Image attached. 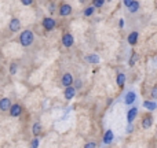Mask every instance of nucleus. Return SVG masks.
Masks as SVG:
<instances>
[{
  "mask_svg": "<svg viewBox=\"0 0 157 148\" xmlns=\"http://www.w3.org/2000/svg\"><path fill=\"white\" fill-rule=\"evenodd\" d=\"M10 106H11V100L8 99V97H3V99H0V110L2 111H8Z\"/></svg>",
  "mask_w": 157,
  "mask_h": 148,
  "instance_id": "obj_12",
  "label": "nucleus"
},
{
  "mask_svg": "<svg viewBox=\"0 0 157 148\" xmlns=\"http://www.w3.org/2000/svg\"><path fill=\"white\" fill-rule=\"evenodd\" d=\"M152 125H153V117H150V115L145 117L144 121H142V128L144 129H149Z\"/></svg>",
  "mask_w": 157,
  "mask_h": 148,
  "instance_id": "obj_14",
  "label": "nucleus"
},
{
  "mask_svg": "<svg viewBox=\"0 0 157 148\" xmlns=\"http://www.w3.org/2000/svg\"><path fill=\"white\" fill-rule=\"evenodd\" d=\"M75 88H76V89L81 88V81H80V80H77L76 82H75Z\"/></svg>",
  "mask_w": 157,
  "mask_h": 148,
  "instance_id": "obj_27",
  "label": "nucleus"
},
{
  "mask_svg": "<svg viewBox=\"0 0 157 148\" xmlns=\"http://www.w3.org/2000/svg\"><path fill=\"white\" fill-rule=\"evenodd\" d=\"M108 2H112V0H108Z\"/></svg>",
  "mask_w": 157,
  "mask_h": 148,
  "instance_id": "obj_32",
  "label": "nucleus"
},
{
  "mask_svg": "<svg viewBox=\"0 0 157 148\" xmlns=\"http://www.w3.org/2000/svg\"><path fill=\"white\" fill-rule=\"evenodd\" d=\"M8 111H10L11 117H19L22 113V107H21V104H11Z\"/></svg>",
  "mask_w": 157,
  "mask_h": 148,
  "instance_id": "obj_5",
  "label": "nucleus"
},
{
  "mask_svg": "<svg viewBox=\"0 0 157 148\" xmlns=\"http://www.w3.org/2000/svg\"><path fill=\"white\" fill-rule=\"evenodd\" d=\"M87 60H88L90 63H98L99 62V56L98 55H90V56H87Z\"/></svg>",
  "mask_w": 157,
  "mask_h": 148,
  "instance_id": "obj_20",
  "label": "nucleus"
},
{
  "mask_svg": "<svg viewBox=\"0 0 157 148\" xmlns=\"http://www.w3.org/2000/svg\"><path fill=\"white\" fill-rule=\"evenodd\" d=\"M73 43H75L73 36H72L71 33H65V34H63V37H62V44H63V47L69 48V47L73 45Z\"/></svg>",
  "mask_w": 157,
  "mask_h": 148,
  "instance_id": "obj_4",
  "label": "nucleus"
},
{
  "mask_svg": "<svg viewBox=\"0 0 157 148\" xmlns=\"http://www.w3.org/2000/svg\"><path fill=\"white\" fill-rule=\"evenodd\" d=\"M132 2H134V0H123V3H124V5H125V7H128V5H130Z\"/></svg>",
  "mask_w": 157,
  "mask_h": 148,
  "instance_id": "obj_28",
  "label": "nucleus"
},
{
  "mask_svg": "<svg viewBox=\"0 0 157 148\" xmlns=\"http://www.w3.org/2000/svg\"><path fill=\"white\" fill-rule=\"evenodd\" d=\"M55 19L54 18H50V16H47V18L43 19V27L46 30H52L55 27Z\"/></svg>",
  "mask_w": 157,
  "mask_h": 148,
  "instance_id": "obj_3",
  "label": "nucleus"
},
{
  "mask_svg": "<svg viewBox=\"0 0 157 148\" xmlns=\"http://www.w3.org/2000/svg\"><path fill=\"white\" fill-rule=\"evenodd\" d=\"M136 100V93L134 91H128L127 93H125V97H124V103L127 106H131L134 104V102Z\"/></svg>",
  "mask_w": 157,
  "mask_h": 148,
  "instance_id": "obj_2",
  "label": "nucleus"
},
{
  "mask_svg": "<svg viewBox=\"0 0 157 148\" xmlns=\"http://www.w3.org/2000/svg\"><path fill=\"white\" fill-rule=\"evenodd\" d=\"M39 143H40V141H39V139H33V140H32V143H30V146H32V147H39Z\"/></svg>",
  "mask_w": 157,
  "mask_h": 148,
  "instance_id": "obj_24",
  "label": "nucleus"
},
{
  "mask_svg": "<svg viewBox=\"0 0 157 148\" xmlns=\"http://www.w3.org/2000/svg\"><path fill=\"white\" fill-rule=\"evenodd\" d=\"M65 97L68 100H72L75 97V95H76V88L75 86H72V85H69V86H66V89H65Z\"/></svg>",
  "mask_w": 157,
  "mask_h": 148,
  "instance_id": "obj_10",
  "label": "nucleus"
},
{
  "mask_svg": "<svg viewBox=\"0 0 157 148\" xmlns=\"http://www.w3.org/2000/svg\"><path fill=\"white\" fill-rule=\"evenodd\" d=\"M128 11H130L131 14H135V13H138V10H139V3L136 2V0H134L132 3H131L130 5H128Z\"/></svg>",
  "mask_w": 157,
  "mask_h": 148,
  "instance_id": "obj_15",
  "label": "nucleus"
},
{
  "mask_svg": "<svg viewBox=\"0 0 157 148\" xmlns=\"http://www.w3.org/2000/svg\"><path fill=\"white\" fill-rule=\"evenodd\" d=\"M17 73V65L15 63H11V66H10V74H15Z\"/></svg>",
  "mask_w": 157,
  "mask_h": 148,
  "instance_id": "obj_23",
  "label": "nucleus"
},
{
  "mask_svg": "<svg viewBox=\"0 0 157 148\" xmlns=\"http://www.w3.org/2000/svg\"><path fill=\"white\" fill-rule=\"evenodd\" d=\"M116 82H117V85H119V86H124V84H125V74L124 73H119V74H117Z\"/></svg>",
  "mask_w": 157,
  "mask_h": 148,
  "instance_id": "obj_16",
  "label": "nucleus"
},
{
  "mask_svg": "<svg viewBox=\"0 0 157 148\" xmlns=\"http://www.w3.org/2000/svg\"><path fill=\"white\" fill-rule=\"evenodd\" d=\"M114 136H113V132H112L110 129L106 130L105 135H103V144H110L112 141H113Z\"/></svg>",
  "mask_w": 157,
  "mask_h": 148,
  "instance_id": "obj_13",
  "label": "nucleus"
},
{
  "mask_svg": "<svg viewBox=\"0 0 157 148\" xmlns=\"http://www.w3.org/2000/svg\"><path fill=\"white\" fill-rule=\"evenodd\" d=\"M152 96H153V97H157V86H156L155 89H153V92H152Z\"/></svg>",
  "mask_w": 157,
  "mask_h": 148,
  "instance_id": "obj_29",
  "label": "nucleus"
},
{
  "mask_svg": "<svg viewBox=\"0 0 157 148\" xmlns=\"http://www.w3.org/2000/svg\"><path fill=\"white\" fill-rule=\"evenodd\" d=\"M94 5H88V7H86V10H84V16H91L92 14H94Z\"/></svg>",
  "mask_w": 157,
  "mask_h": 148,
  "instance_id": "obj_19",
  "label": "nucleus"
},
{
  "mask_svg": "<svg viewBox=\"0 0 157 148\" xmlns=\"http://www.w3.org/2000/svg\"><path fill=\"white\" fill-rule=\"evenodd\" d=\"M119 25H120V27H123V26H124V21H123V19H120Z\"/></svg>",
  "mask_w": 157,
  "mask_h": 148,
  "instance_id": "obj_30",
  "label": "nucleus"
},
{
  "mask_svg": "<svg viewBox=\"0 0 157 148\" xmlns=\"http://www.w3.org/2000/svg\"><path fill=\"white\" fill-rule=\"evenodd\" d=\"M8 27H10L11 32H18V30L21 29V22H19V19L18 18H11Z\"/></svg>",
  "mask_w": 157,
  "mask_h": 148,
  "instance_id": "obj_8",
  "label": "nucleus"
},
{
  "mask_svg": "<svg viewBox=\"0 0 157 148\" xmlns=\"http://www.w3.org/2000/svg\"><path fill=\"white\" fill-rule=\"evenodd\" d=\"M136 115H138V107H131L130 111L127 113V122L128 124H132L134 119L136 118Z\"/></svg>",
  "mask_w": 157,
  "mask_h": 148,
  "instance_id": "obj_6",
  "label": "nucleus"
},
{
  "mask_svg": "<svg viewBox=\"0 0 157 148\" xmlns=\"http://www.w3.org/2000/svg\"><path fill=\"white\" fill-rule=\"evenodd\" d=\"M80 2H81V3H83V2H86V0H80Z\"/></svg>",
  "mask_w": 157,
  "mask_h": 148,
  "instance_id": "obj_31",
  "label": "nucleus"
},
{
  "mask_svg": "<svg viewBox=\"0 0 157 148\" xmlns=\"http://www.w3.org/2000/svg\"><path fill=\"white\" fill-rule=\"evenodd\" d=\"M84 147H86V148H95V147H97V143H87Z\"/></svg>",
  "mask_w": 157,
  "mask_h": 148,
  "instance_id": "obj_26",
  "label": "nucleus"
},
{
  "mask_svg": "<svg viewBox=\"0 0 157 148\" xmlns=\"http://www.w3.org/2000/svg\"><path fill=\"white\" fill-rule=\"evenodd\" d=\"M35 41V36H33L32 30H24L19 36V43H21L22 47H29L33 44Z\"/></svg>",
  "mask_w": 157,
  "mask_h": 148,
  "instance_id": "obj_1",
  "label": "nucleus"
},
{
  "mask_svg": "<svg viewBox=\"0 0 157 148\" xmlns=\"http://www.w3.org/2000/svg\"><path fill=\"white\" fill-rule=\"evenodd\" d=\"M103 3H105V0H92V5H94L95 8H99L103 5Z\"/></svg>",
  "mask_w": 157,
  "mask_h": 148,
  "instance_id": "obj_22",
  "label": "nucleus"
},
{
  "mask_svg": "<svg viewBox=\"0 0 157 148\" xmlns=\"http://www.w3.org/2000/svg\"><path fill=\"white\" fill-rule=\"evenodd\" d=\"M71 13H72V7L69 4H62L59 7V10H58V14L61 16H68Z\"/></svg>",
  "mask_w": 157,
  "mask_h": 148,
  "instance_id": "obj_9",
  "label": "nucleus"
},
{
  "mask_svg": "<svg viewBox=\"0 0 157 148\" xmlns=\"http://www.w3.org/2000/svg\"><path fill=\"white\" fill-rule=\"evenodd\" d=\"M61 84L63 86H69V85H73V77H72L71 73H65L62 75V80H61Z\"/></svg>",
  "mask_w": 157,
  "mask_h": 148,
  "instance_id": "obj_7",
  "label": "nucleus"
},
{
  "mask_svg": "<svg viewBox=\"0 0 157 148\" xmlns=\"http://www.w3.org/2000/svg\"><path fill=\"white\" fill-rule=\"evenodd\" d=\"M138 37H139V34H138V32H131L130 34H128V37H127V41H128V44L130 45H135L136 44V41H138Z\"/></svg>",
  "mask_w": 157,
  "mask_h": 148,
  "instance_id": "obj_11",
  "label": "nucleus"
},
{
  "mask_svg": "<svg viewBox=\"0 0 157 148\" xmlns=\"http://www.w3.org/2000/svg\"><path fill=\"white\" fill-rule=\"evenodd\" d=\"M21 3H22L24 5H30V4L33 3V0H21Z\"/></svg>",
  "mask_w": 157,
  "mask_h": 148,
  "instance_id": "obj_25",
  "label": "nucleus"
},
{
  "mask_svg": "<svg viewBox=\"0 0 157 148\" xmlns=\"http://www.w3.org/2000/svg\"><path fill=\"white\" fill-rule=\"evenodd\" d=\"M40 132H41V125H40V122H35V124H33V126H32V133H33L35 136H37Z\"/></svg>",
  "mask_w": 157,
  "mask_h": 148,
  "instance_id": "obj_17",
  "label": "nucleus"
},
{
  "mask_svg": "<svg viewBox=\"0 0 157 148\" xmlns=\"http://www.w3.org/2000/svg\"><path fill=\"white\" fill-rule=\"evenodd\" d=\"M136 60H138V52L132 51V56H131V59H130V66H134V65H135Z\"/></svg>",
  "mask_w": 157,
  "mask_h": 148,
  "instance_id": "obj_21",
  "label": "nucleus"
},
{
  "mask_svg": "<svg viewBox=\"0 0 157 148\" xmlns=\"http://www.w3.org/2000/svg\"><path fill=\"white\" fill-rule=\"evenodd\" d=\"M144 107L147 108V110H150V111H153V110H156L157 104H156L155 102H147V100H146V102L144 103Z\"/></svg>",
  "mask_w": 157,
  "mask_h": 148,
  "instance_id": "obj_18",
  "label": "nucleus"
}]
</instances>
